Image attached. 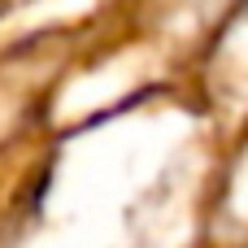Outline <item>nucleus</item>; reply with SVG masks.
<instances>
[{
	"label": "nucleus",
	"mask_w": 248,
	"mask_h": 248,
	"mask_svg": "<svg viewBox=\"0 0 248 248\" xmlns=\"http://www.w3.org/2000/svg\"><path fill=\"white\" fill-rule=\"evenodd\" d=\"M201 222L214 248H248V131L222 161Z\"/></svg>",
	"instance_id": "1"
}]
</instances>
